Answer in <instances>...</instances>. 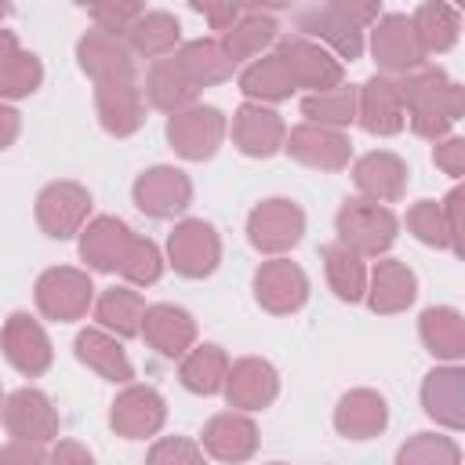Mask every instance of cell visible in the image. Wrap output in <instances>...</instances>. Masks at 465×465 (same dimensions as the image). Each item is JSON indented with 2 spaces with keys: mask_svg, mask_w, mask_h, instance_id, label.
<instances>
[{
  "mask_svg": "<svg viewBox=\"0 0 465 465\" xmlns=\"http://www.w3.org/2000/svg\"><path fill=\"white\" fill-rule=\"evenodd\" d=\"M185 200V182L178 171H153L149 178L138 182V207L149 214H171Z\"/></svg>",
  "mask_w": 465,
  "mask_h": 465,
  "instance_id": "cell-1",
  "label": "cell"
},
{
  "mask_svg": "<svg viewBox=\"0 0 465 465\" xmlns=\"http://www.w3.org/2000/svg\"><path fill=\"white\" fill-rule=\"evenodd\" d=\"M338 225H341V232L349 236H356L363 247H385L389 240H392V214L389 211H371V207H360V203H352V207H345L341 211V218H338Z\"/></svg>",
  "mask_w": 465,
  "mask_h": 465,
  "instance_id": "cell-2",
  "label": "cell"
},
{
  "mask_svg": "<svg viewBox=\"0 0 465 465\" xmlns=\"http://www.w3.org/2000/svg\"><path fill=\"white\" fill-rule=\"evenodd\" d=\"M203 247L207 251H214V236H211V229L207 225H200V222H189V225H182L178 232H174V240H171V251H174V262H178V269L182 272H207L214 262V254H203Z\"/></svg>",
  "mask_w": 465,
  "mask_h": 465,
  "instance_id": "cell-3",
  "label": "cell"
},
{
  "mask_svg": "<svg viewBox=\"0 0 465 465\" xmlns=\"http://www.w3.org/2000/svg\"><path fill=\"white\" fill-rule=\"evenodd\" d=\"M76 349H80V356H84V360H91L94 367H102L113 381H116V378H120V381H124V378H131L127 360H124V356H120V349H116L113 341H105L102 334H94V331L80 334V338H76Z\"/></svg>",
  "mask_w": 465,
  "mask_h": 465,
  "instance_id": "cell-4",
  "label": "cell"
},
{
  "mask_svg": "<svg viewBox=\"0 0 465 465\" xmlns=\"http://www.w3.org/2000/svg\"><path fill=\"white\" fill-rule=\"evenodd\" d=\"M185 385L196 389V392H214L218 389V374H222V356L214 345H207L203 352H196L189 363H185Z\"/></svg>",
  "mask_w": 465,
  "mask_h": 465,
  "instance_id": "cell-5",
  "label": "cell"
},
{
  "mask_svg": "<svg viewBox=\"0 0 465 465\" xmlns=\"http://www.w3.org/2000/svg\"><path fill=\"white\" fill-rule=\"evenodd\" d=\"M134 309H138V298L127 294V291H113L105 302H102V320L109 327H116L120 334H134L138 323H134Z\"/></svg>",
  "mask_w": 465,
  "mask_h": 465,
  "instance_id": "cell-6",
  "label": "cell"
},
{
  "mask_svg": "<svg viewBox=\"0 0 465 465\" xmlns=\"http://www.w3.org/2000/svg\"><path fill=\"white\" fill-rule=\"evenodd\" d=\"M425 334L432 341V352H458V316L454 312H425Z\"/></svg>",
  "mask_w": 465,
  "mask_h": 465,
  "instance_id": "cell-7",
  "label": "cell"
}]
</instances>
